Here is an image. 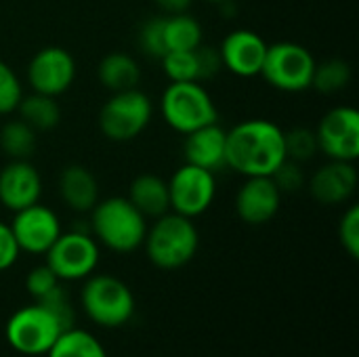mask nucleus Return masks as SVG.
<instances>
[{"instance_id":"obj_1","label":"nucleus","mask_w":359,"mask_h":357,"mask_svg":"<svg viewBox=\"0 0 359 357\" xmlns=\"http://www.w3.org/2000/svg\"><path fill=\"white\" fill-rule=\"evenodd\" d=\"M227 168L246 177H271L286 160L284 130L267 118H250L227 130Z\"/></svg>"},{"instance_id":"obj_2","label":"nucleus","mask_w":359,"mask_h":357,"mask_svg":"<svg viewBox=\"0 0 359 357\" xmlns=\"http://www.w3.org/2000/svg\"><path fill=\"white\" fill-rule=\"evenodd\" d=\"M147 219L130 204L128 198L111 196L99 200L90 210L88 231L97 244L118 255H130L143 246Z\"/></svg>"},{"instance_id":"obj_3","label":"nucleus","mask_w":359,"mask_h":357,"mask_svg":"<svg viewBox=\"0 0 359 357\" xmlns=\"http://www.w3.org/2000/svg\"><path fill=\"white\" fill-rule=\"evenodd\" d=\"M200 246V234L194 225V219H187L177 213H166L154 219V225L147 227L143 248L151 265L164 271L181 269L196 257Z\"/></svg>"},{"instance_id":"obj_4","label":"nucleus","mask_w":359,"mask_h":357,"mask_svg":"<svg viewBox=\"0 0 359 357\" xmlns=\"http://www.w3.org/2000/svg\"><path fill=\"white\" fill-rule=\"evenodd\" d=\"M160 114L179 135L219 122L217 103L202 82H170L160 97Z\"/></svg>"},{"instance_id":"obj_5","label":"nucleus","mask_w":359,"mask_h":357,"mask_svg":"<svg viewBox=\"0 0 359 357\" xmlns=\"http://www.w3.org/2000/svg\"><path fill=\"white\" fill-rule=\"evenodd\" d=\"M80 305L88 320L103 328H120L135 316V297L116 276H88L80 290Z\"/></svg>"},{"instance_id":"obj_6","label":"nucleus","mask_w":359,"mask_h":357,"mask_svg":"<svg viewBox=\"0 0 359 357\" xmlns=\"http://www.w3.org/2000/svg\"><path fill=\"white\" fill-rule=\"evenodd\" d=\"M154 118V101L139 86L111 93L99 112V130L114 143H126L145 133Z\"/></svg>"},{"instance_id":"obj_7","label":"nucleus","mask_w":359,"mask_h":357,"mask_svg":"<svg viewBox=\"0 0 359 357\" xmlns=\"http://www.w3.org/2000/svg\"><path fill=\"white\" fill-rule=\"evenodd\" d=\"M316 57L309 48L297 42H276L267 46L261 76L263 80L282 93H303L311 88Z\"/></svg>"},{"instance_id":"obj_8","label":"nucleus","mask_w":359,"mask_h":357,"mask_svg":"<svg viewBox=\"0 0 359 357\" xmlns=\"http://www.w3.org/2000/svg\"><path fill=\"white\" fill-rule=\"evenodd\" d=\"M46 265L59 280H86L99 265V244L86 229L61 231L55 244L46 250Z\"/></svg>"},{"instance_id":"obj_9","label":"nucleus","mask_w":359,"mask_h":357,"mask_svg":"<svg viewBox=\"0 0 359 357\" xmlns=\"http://www.w3.org/2000/svg\"><path fill=\"white\" fill-rule=\"evenodd\" d=\"M61 332L59 322L38 303L17 309L6 322V341L23 356H46Z\"/></svg>"},{"instance_id":"obj_10","label":"nucleus","mask_w":359,"mask_h":357,"mask_svg":"<svg viewBox=\"0 0 359 357\" xmlns=\"http://www.w3.org/2000/svg\"><path fill=\"white\" fill-rule=\"evenodd\" d=\"M166 183L170 210L187 219L204 215L217 198V175L187 162L179 166Z\"/></svg>"},{"instance_id":"obj_11","label":"nucleus","mask_w":359,"mask_h":357,"mask_svg":"<svg viewBox=\"0 0 359 357\" xmlns=\"http://www.w3.org/2000/svg\"><path fill=\"white\" fill-rule=\"evenodd\" d=\"M78 67L74 55L63 46H44L27 63L25 78L32 93L61 97L76 80Z\"/></svg>"},{"instance_id":"obj_12","label":"nucleus","mask_w":359,"mask_h":357,"mask_svg":"<svg viewBox=\"0 0 359 357\" xmlns=\"http://www.w3.org/2000/svg\"><path fill=\"white\" fill-rule=\"evenodd\" d=\"M316 139L328 160L355 162L359 158V112L351 105L332 107L322 116Z\"/></svg>"},{"instance_id":"obj_13","label":"nucleus","mask_w":359,"mask_h":357,"mask_svg":"<svg viewBox=\"0 0 359 357\" xmlns=\"http://www.w3.org/2000/svg\"><path fill=\"white\" fill-rule=\"evenodd\" d=\"M11 231L21 252L46 255V250L55 244V240L61 236L63 229H61L59 215L53 208L36 202L23 210L13 213Z\"/></svg>"},{"instance_id":"obj_14","label":"nucleus","mask_w":359,"mask_h":357,"mask_svg":"<svg viewBox=\"0 0 359 357\" xmlns=\"http://www.w3.org/2000/svg\"><path fill=\"white\" fill-rule=\"evenodd\" d=\"M267 46L269 44L263 40V36L252 29L240 27V29L229 32L219 46L223 69H227L229 74L238 78L261 76Z\"/></svg>"},{"instance_id":"obj_15","label":"nucleus","mask_w":359,"mask_h":357,"mask_svg":"<svg viewBox=\"0 0 359 357\" xmlns=\"http://www.w3.org/2000/svg\"><path fill=\"white\" fill-rule=\"evenodd\" d=\"M236 215L246 225H265L276 219L282 206V194L271 177H246L236 191Z\"/></svg>"},{"instance_id":"obj_16","label":"nucleus","mask_w":359,"mask_h":357,"mask_svg":"<svg viewBox=\"0 0 359 357\" xmlns=\"http://www.w3.org/2000/svg\"><path fill=\"white\" fill-rule=\"evenodd\" d=\"M359 177L355 162L328 160L309 177V194L322 206H339L353 198Z\"/></svg>"},{"instance_id":"obj_17","label":"nucleus","mask_w":359,"mask_h":357,"mask_svg":"<svg viewBox=\"0 0 359 357\" xmlns=\"http://www.w3.org/2000/svg\"><path fill=\"white\" fill-rule=\"evenodd\" d=\"M42 198V177L29 160H8L0 168V204L11 210H23Z\"/></svg>"},{"instance_id":"obj_18","label":"nucleus","mask_w":359,"mask_h":357,"mask_svg":"<svg viewBox=\"0 0 359 357\" xmlns=\"http://www.w3.org/2000/svg\"><path fill=\"white\" fill-rule=\"evenodd\" d=\"M225 147H227V130L219 122H212L185 135L183 158L187 164L200 166L217 175L219 170L227 168Z\"/></svg>"},{"instance_id":"obj_19","label":"nucleus","mask_w":359,"mask_h":357,"mask_svg":"<svg viewBox=\"0 0 359 357\" xmlns=\"http://www.w3.org/2000/svg\"><path fill=\"white\" fill-rule=\"evenodd\" d=\"M61 202L74 213H90L99 202L97 177L82 164H67L57 179Z\"/></svg>"},{"instance_id":"obj_20","label":"nucleus","mask_w":359,"mask_h":357,"mask_svg":"<svg viewBox=\"0 0 359 357\" xmlns=\"http://www.w3.org/2000/svg\"><path fill=\"white\" fill-rule=\"evenodd\" d=\"M128 200L145 219H158L170 210L168 183L151 173H143L133 179L128 187Z\"/></svg>"},{"instance_id":"obj_21","label":"nucleus","mask_w":359,"mask_h":357,"mask_svg":"<svg viewBox=\"0 0 359 357\" xmlns=\"http://www.w3.org/2000/svg\"><path fill=\"white\" fill-rule=\"evenodd\" d=\"M97 78L101 86L109 93H120L128 88H137L141 82V67L135 57L128 53H107L97 67Z\"/></svg>"},{"instance_id":"obj_22","label":"nucleus","mask_w":359,"mask_h":357,"mask_svg":"<svg viewBox=\"0 0 359 357\" xmlns=\"http://www.w3.org/2000/svg\"><path fill=\"white\" fill-rule=\"evenodd\" d=\"M202 25L189 13L162 15V38L166 53L170 50H191L202 44Z\"/></svg>"},{"instance_id":"obj_23","label":"nucleus","mask_w":359,"mask_h":357,"mask_svg":"<svg viewBox=\"0 0 359 357\" xmlns=\"http://www.w3.org/2000/svg\"><path fill=\"white\" fill-rule=\"evenodd\" d=\"M17 112L19 118L36 133H48L57 128V124L61 122V107L57 103V97H48L40 93L23 95V99L17 105Z\"/></svg>"},{"instance_id":"obj_24","label":"nucleus","mask_w":359,"mask_h":357,"mask_svg":"<svg viewBox=\"0 0 359 357\" xmlns=\"http://www.w3.org/2000/svg\"><path fill=\"white\" fill-rule=\"evenodd\" d=\"M38 145V133L21 118L0 126V151L8 160H29Z\"/></svg>"},{"instance_id":"obj_25","label":"nucleus","mask_w":359,"mask_h":357,"mask_svg":"<svg viewBox=\"0 0 359 357\" xmlns=\"http://www.w3.org/2000/svg\"><path fill=\"white\" fill-rule=\"evenodd\" d=\"M46 357H107V351L90 332L69 328L59 335Z\"/></svg>"},{"instance_id":"obj_26","label":"nucleus","mask_w":359,"mask_h":357,"mask_svg":"<svg viewBox=\"0 0 359 357\" xmlns=\"http://www.w3.org/2000/svg\"><path fill=\"white\" fill-rule=\"evenodd\" d=\"M351 82V65L343 59H326L322 63H316L311 88H316L322 95H337L345 90Z\"/></svg>"},{"instance_id":"obj_27","label":"nucleus","mask_w":359,"mask_h":357,"mask_svg":"<svg viewBox=\"0 0 359 357\" xmlns=\"http://www.w3.org/2000/svg\"><path fill=\"white\" fill-rule=\"evenodd\" d=\"M160 63H162V69L170 82H202L198 48L170 50L160 59Z\"/></svg>"},{"instance_id":"obj_28","label":"nucleus","mask_w":359,"mask_h":357,"mask_svg":"<svg viewBox=\"0 0 359 357\" xmlns=\"http://www.w3.org/2000/svg\"><path fill=\"white\" fill-rule=\"evenodd\" d=\"M284 147H286V158L292 162H309L316 158L320 151L316 130L307 126H294L290 130H284Z\"/></svg>"},{"instance_id":"obj_29","label":"nucleus","mask_w":359,"mask_h":357,"mask_svg":"<svg viewBox=\"0 0 359 357\" xmlns=\"http://www.w3.org/2000/svg\"><path fill=\"white\" fill-rule=\"evenodd\" d=\"M38 305H42L61 326V330H69L74 328V322H76V314H74V307H72V301H69V295L67 290L57 284L48 295H44L42 299L36 301Z\"/></svg>"},{"instance_id":"obj_30","label":"nucleus","mask_w":359,"mask_h":357,"mask_svg":"<svg viewBox=\"0 0 359 357\" xmlns=\"http://www.w3.org/2000/svg\"><path fill=\"white\" fill-rule=\"evenodd\" d=\"M21 99H23L21 78L6 61L0 59V116L17 112Z\"/></svg>"},{"instance_id":"obj_31","label":"nucleus","mask_w":359,"mask_h":357,"mask_svg":"<svg viewBox=\"0 0 359 357\" xmlns=\"http://www.w3.org/2000/svg\"><path fill=\"white\" fill-rule=\"evenodd\" d=\"M139 48L143 50V55L151 57V59H162L166 55V48H164V38H162V15H156V17H149L141 29H139Z\"/></svg>"},{"instance_id":"obj_32","label":"nucleus","mask_w":359,"mask_h":357,"mask_svg":"<svg viewBox=\"0 0 359 357\" xmlns=\"http://www.w3.org/2000/svg\"><path fill=\"white\" fill-rule=\"evenodd\" d=\"M276 187L280 189V194H299L305 185H307V175L303 170V164L292 162V160H284L278 170L271 175Z\"/></svg>"},{"instance_id":"obj_33","label":"nucleus","mask_w":359,"mask_h":357,"mask_svg":"<svg viewBox=\"0 0 359 357\" xmlns=\"http://www.w3.org/2000/svg\"><path fill=\"white\" fill-rule=\"evenodd\" d=\"M339 240L345 248V252L351 257V259H358L359 257V206L358 204H351L343 217H341V223H339Z\"/></svg>"},{"instance_id":"obj_34","label":"nucleus","mask_w":359,"mask_h":357,"mask_svg":"<svg viewBox=\"0 0 359 357\" xmlns=\"http://www.w3.org/2000/svg\"><path fill=\"white\" fill-rule=\"evenodd\" d=\"M59 282H61V280H59V278L53 274V269L44 263V265L34 267V269L27 274V278H25V290L32 295L34 301H38V299H42L44 295H48Z\"/></svg>"},{"instance_id":"obj_35","label":"nucleus","mask_w":359,"mask_h":357,"mask_svg":"<svg viewBox=\"0 0 359 357\" xmlns=\"http://www.w3.org/2000/svg\"><path fill=\"white\" fill-rule=\"evenodd\" d=\"M19 246H17V240L11 231V225L2 223L0 221V271H6L11 269L17 259H19Z\"/></svg>"},{"instance_id":"obj_36","label":"nucleus","mask_w":359,"mask_h":357,"mask_svg":"<svg viewBox=\"0 0 359 357\" xmlns=\"http://www.w3.org/2000/svg\"><path fill=\"white\" fill-rule=\"evenodd\" d=\"M154 4L164 15H177V13H189L194 0H154Z\"/></svg>"},{"instance_id":"obj_37","label":"nucleus","mask_w":359,"mask_h":357,"mask_svg":"<svg viewBox=\"0 0 359 357\" xmlns=\"http://www.w3.org/2000/svg\"><path fill=\"white\" fill-rule=\"evenodd\" d=\"M206 2H215V4H223V2H229V0H206Z\"/></svg>"}]
</instances>
